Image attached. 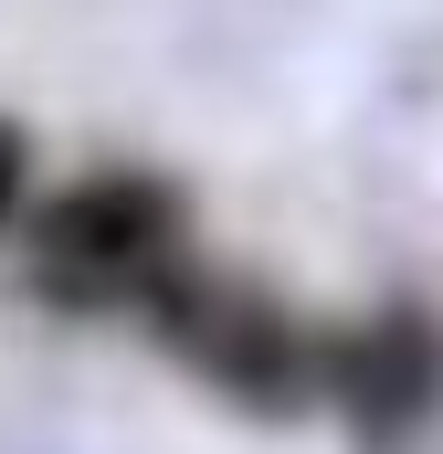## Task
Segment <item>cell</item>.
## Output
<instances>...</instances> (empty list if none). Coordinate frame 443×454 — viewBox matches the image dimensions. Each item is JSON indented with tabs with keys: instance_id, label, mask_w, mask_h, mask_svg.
<instances>
[{
	"instance_id": "obj_4",
	"label": "cell",
	"mask_w": 443,
	"mask_h": 454,
	"mask_svg": "<svg viewBox=\"0 0 443 454\" xmlns=\"http://www.w3.org/2000/svg\"><path fill=\"white\" fill-rule=\"evenodd\" d=\"M21 169H32V148H21V127L0 116V223H11V201H21Z\"/></svg>"
},
{
	"instance_id": "obj_1",
	"label": "cell",
	"mask_w": 443,
	"mask_h": 454,
	"mask_svg": "<svg viewBox=\"0 0 443 454\" xmlns=\"http://www.w3.org/2000/svg\"><path fill=\"white\" fill-rule=\"evenodd\" d=\"M190 212H180V191L169 180H148V169H96V180H74L64 201H43V223H32V286L53 296V307H74V317H96V307H148L190 254Z\"/></svg>"
},
{
	"instance_id": "obj_3",
	"label": "cell",
	"mask_w": 443,
	"mask_h": 454,
	"mask_svg": "<svg viewBox=\"0 0 443 454\" xmlns=\"http://www.w3.org/2000/svg\"><path fill=\"white\" fill-rule=\"evenodd\" d=\"M328 402L369 454H412L443 423V317L433 307H380L328 348Z\"/></svg>"
},
{
	"instance_id": "obj_2",
	"label": "cell",
	"mask_w": 443,
	"mask_h": 454,
	"mask_svg": "<svg viewBox=\"0 0 443 454\" xmlns=\"http://www.w3.org/2000/svg\"><path fill=\"white\" fill-rule=\"evenodd\" d=\"M148 317H159L169 359H190L222 402H243V412H296V402L328 391V348L307 339L264 286H243V275L180 264V275L148 296Z\"/></svg>"
}]
</instances>
